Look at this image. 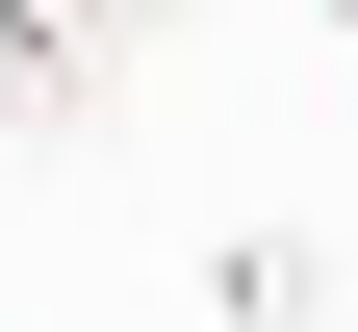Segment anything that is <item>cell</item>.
I'll use <instances>...</instances> for the list:
<instances>
[{"mask_svg": "<svg viewBox=\"0 0 358 332\" xmlns=\"http://www.w3.org/2000/svg\"><path fill=\"white\" fill-rule=\"evenodd\" d=\"M154 26H179V0H0V154H77Z\"/></svg>", "mask_w": 358, "mask_h": 332, "instance_id": "1", "label": "cell"}, {"mask_svg": "<svg viewBox=\"0 0 358 332\" xmlns=\"http://www.w3.org/2000/svg\"><path fill=\"white\" fill-rule=\"evenodd\" d=\"M205 332H333V256L307 230H205Z\"/></svg>", "mask_w": 358, "mask_h": 332, "instance_id": "2", "label": "cell"}]
</instances>
